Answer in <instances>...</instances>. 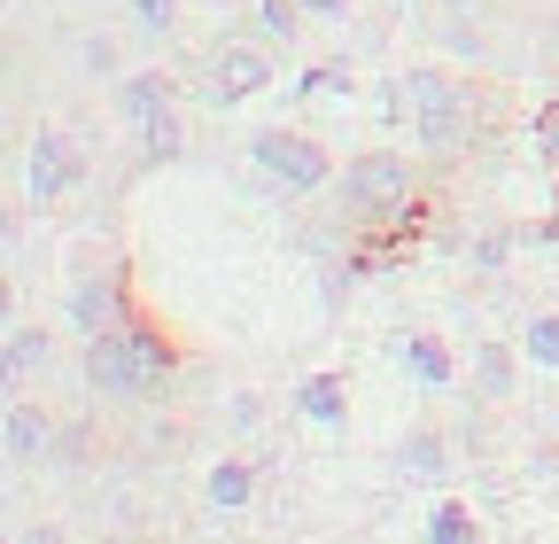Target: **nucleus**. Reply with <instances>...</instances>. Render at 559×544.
I'll return each mask as SVG.
<instances>
[{"label": "nucleus", "instance_id": "nucleus-1", "mask_svg": "<svg viewBox=\"0 0 559 544\" xmlns=\"http://www.w3.org/2000/svg\"><path fill=\"white\" fill-rule=\"evenodd\" d=\"M86 389L94 397H109V404H156V397H171V381H179V351H171V334L164 327H148V319H117V327H102V334H86Z\"/></svg>", "mask_w": 559, "mask_h": 544}, {"label": "nucleus", "instance_id": "nucleus-2", "mask_svg": "<svg viewBox=\"0 0 559 544\" xmlns=\"http://www.w3.org/2000/svg\"><path fill=\"white\" fill-rule=\"evenodd\" d=\"M396 94H404V117H412V141L428 149V156H459L474 141V86L466 79L419 62V71L396 79Z\"/></svg>", "mask_w": 559, "mask_h": 544}, {"label": "nucleus", "instance_id": "nucleus-3", "mask_svg": "<svg viewBox=\"0 0 559 544\" xmlns=\"http://www.w3.org/2000/svg\"><path fill=\"white\" fill-rule=\"evenodd\" d=\"M334 194H342V211H349V226H389V234H404L412 226V164L396 156V149H366V156H349V172L334 179Z\"/></svg>", "mask_w": 559, "mask_h": 544}, {"label": "nucleus", "instance_id": "nucleus-4", "mask_svg": "<svg viewBox=\"0 0 559 544\" xmlns=\"http://www.w3.org/2000/svg\"><path fill=\"white\" fill-rule=\"evenodd\" d=\"M249 164H257L272 187H288V194H326V187L342 179L334 156H326V141H319V132H296V125L249 132Z\"/></svg>", "mask_w": 559, "mask_h": 544}, {"label": "nucleus", "instance_id": "nucleus-5", "mask_svg": "<svg viewBox=\"0 0 559 544\" xmlns=\"http://www.w3.org/2000/svg\"><path fill=\"white\" fill-rule=\"evenodd\" d=\"M194 94H202L210 109H241V102L272 94V47H264V39H226V47H210Z\"/></svg>", "mask_w": 559, "mask_h": 544}, {"label": "nucleus", "instance_id": "nucleus-6", "mask_svg": "<svg viewBox=\"0 0 559 544\" xmlns=\"http://www.w3.org/2000/svg\"><path fill=\"white\" fill-rule=\"evenodd\" d=\"M86 187V149L79 132H39L32 156H24V194L39 202V211H55V202H70Z\"/></svg>", "mask_w": 559, "mask_h": 544}, {"label": "nucleus", "instance_id": "nucleus-7", "mask_svg": "<svg viewBox=\"0 0 559 544\" xmlns=\"http://www.w3.org/2000/svg\"><path fill=\"white\" fill-rule=\"evenodd\" d=\"M0 436H9V459H16V466H47L62 428H55V413H47V404L9 397V413H0Z\"/></svg>", "mask_w": 559, "mask_h": 544}, {"label": "nucleus", "instance_id": "nucleus-8", "mask_svg": "<svg viewBox=\"0 0 559 544\" xmlns=\"http://www.w3.org/2000/svg\"><path fill=\"white\" fill-rule=\"evenodd\" d=\"M521 343H498V334H481L474 343V358H466V381H474V397L481 404H506L513 389H521Z\"/></svg>", "mask_w": 559, "mask_h": 544}, {"label": "nucleus", "instance_id": "nucleus-9", "mask_svg": "<svg viewBox=\"0 0 559 544\" xmlns=\"http://www.w3.org/2000/svg\"><path fill=\"white\" fill-rule=\"evenodd\" d=\"M117 319H124V281H109V272H79V288H70V327L102 334Z\"/></svg>", "mask_w": 559, "mask_h": 544}, {"label": "nucleus", "instance_id": "nucleus-10", "mask_svg": "<svg viewBox=\"0 0 559 544\" xmlns=\"http://www.w3.org/2000/svg\"><path fill=\"white\" fill-rule=\"evenodd\" d=\"M404 374L419 381V389H428V397H443V389H459V358H451V343H443V334H428V327H419V334H404Z\"/></svg>", "mask_w": 559, "mask_h": 544}, {"label": "nucleus", "instance_id": "nucleus-11", "mask_svg": "<svg viewBox=\"0 0 559 544\" xmlns=\"http://www.w3.org/2000/svg\"><path fill=\"white\" fill-rule=\"evenodd\" d=\"M171 102H179V79H164V71H124V79H117V117H124V125L156 117V109H171Z\"/></svg>", "mask_w": 559, "mask_h": 544}, {"label": "nucleus", "instance_id": "nucleus-12", "mask_svg": "<svg viewBox=\"0 0 559 544\" xmlns=\"http://www.w3.org/2000/svg\"><path fill=\"white\" fill-rule=\"evenodd\" d=\"M396 474H412V483H443V474H451V444H443L436 428L404 436V444H396Z\"/></svg>", "mask_w": 559, "mask_h": 544}, {"label": "nucleus", "instance_id": "nucleus-13", "mask_svg": "<svg viewBox=\"0 0 559 544\" xmlns=\"http://www.w3.org/2000/svg\"><path fill=\"white\" fill-rule=\"evenodd\" d=\"M202 490H210V506H218V513H249V498H257V459H218Z\"/></svg>", "mask_w": 559, "mask_h": 544}, {"label": "nucleus", "instance_id": "nucleus-14", "mask_svg": "<svg viewBox=\"0 0 559 544\" xmlns=\"http://www.w3.org/2000/svg\"><path fill=\"white\" fill-rule=\"evenodd\" d=\"M132 132H140V156H148V164H179V156H187V125H179V102H171V109H156V117H140Z\"/></svg>", "mask_w": 559, "mask_h": 544}, {"label": "nucleus", "instance_id": "nucleus-15", "mask_svg": "<svg viewBox=\"0 0 559 544\" xmlns=\"http://www.w3.org/2000/svg\"><path fill=\"white\" fill-rule=\"evenodd\" d=\"M296 413H304L311 428H342V421H349V397H342L334 374H311V381L296 389Z\"/></svg>", "mask_w": 559, "mask_h": 544}, {"label": "nucleus", "instance_id": "nucleus-16", "mask_svg": "<svg viewBox=\"0 0 559 544\" xmlns=\"http://www.w3.org/2000/svg\"><path fill=\"white\" fill-rule=\"evenodd\" d=\"M419 529H428V544H481V536H489V521H481L474 506H459V498H443Z\"/></svg>", "mask_w": 559, "mask_h": 544}, {"label": "nucleus", "instance_id": "nucleus-17", "mask_svg": "<svg viewBox=\"0 0 559 544\" xmlns=\"http://www.w3.org/2000/svg\"><path fill=\"white\" fill-rule=\"evenodd\" d=\"M304 24H311L304 0H257V39H264V47H296Z\"/></svg>", "mask_w": 559, "mask_h": 544}, {"label": "nucleus", "instance_id": "nucleus-18", "mask_svg": "<svg viewBox=\"0 0 559 544\" xmlns=\"http://www.w3.org/2000/svg\"><path fill=\"white\" fill-rule=\"evenodd\" d=\"M521 358L544 366V374H559V311H528L521 319Z\"/></svg>", "mask_w": 559, "mask_h": 544}, {"label": "nucleus", "instance_id": "nucleus-19", "mask_svg": "<svg viewBox=\"0 0 559 544\" xmlns=\"http://www.w3.org/2000/svg\"><path fill=\"white\" fill-rule=\"evenodd\" d=\"M513 249H521V226H481L466 257H474V272H506V257H513Z\"/></svg>", "mask_w": 559, "mask_h": 544}, {"label": "nucleus", "instance_id": "nucleus-20", "mask_svg": "<svg viewBox=\"0 0 559 544\" xmlns=\"http://www.w3.org/2000/svg\"><path fill=\"white\" fill-rule=\"evenodd\" d=\"M124 16H132V32H140V39H171L179 0H124Z\"/></svg>", "mask_w": 559, "mask_h": 544}, {"label": "nucleus", "instance_id": "nucleus-21", "mask_svg": "<svg viewBox=\"0 0 559 544\" xmlns=\"http://www.w3.org/2000/svg\"><path fill=\"white\" fill-rule=\"evenodd\" d=\"M9 351H16V366H24V374H39V366L55 358V343H47V327H9Z\"/></svg>", "mask_w": 559, "mask_h": 544}, {"label": "nucleus", "instance_id": "nucleus-22", "mask_svg": "<svg viewBox=\"0 0 559 544\" xmlns=\"http://www.w3.org/2000/svg\"><path fill=\"white\" fill-rule=\"evenodd\" d=\"M86 459H94V436H86V428H62V436H55V459H47V466H62V474H79Z\"/></svg>", "mask_w": 559, "mask_h": 544}, {"label": "nucleus", "instance_id": "nucleus-23", "mask_svg": "<svg viewBox=\"0 0 559 544\" xmlns=\"http://www.w3.org/2000/svg\"><path fill=\"white\" fill-rule=\"evenodd\" d=\"M79 71H94V79H102V71H117V39H102V32H94V39H79Z\"/></svg>", "mask_w": 559, "mask_h": 544}, {"label": "nucleus", "instance_id": "nucleus-24", "mask_svg": "<svg viewBox=\"0 0 559 544\" xmlns=\"http://www.w3.org/2000/svg\"><path fill=\"white\" fill-rule=\"evenodd\" d=\"M24 381H32V374L16 366V351H9V343H0V404H9V397H24Z\"/></svg>", "mask_w": 559, "mask_h": 544}, {"label": "nucleus", "instance_id": "nucleus-25", "mask_svg": "<svg viewBox=\"0 0 559 544\" xmlns=\"http://www.w3.org/2000/svg\"><path fill=\"white\" fill-rule=\"evenodd\" d=\"M536 149H544V156H559V102H544V109H536Z\"/></svg>", "mask_w": 559, "mask_h": 544}, {"label": "nucleus", "instance_id": "nucleus-26", "mask_svg": "<svg viewBox=\"0 0 559 544\" xmlns=\"http://www.w3.org/2000/svg\"><path fill=\"white\" fill-rule=\"evenodd\" d=\"M349 9H358V0H304L311 24H349Z\"/></svg>", "mask_w": 559, "mask_h": 544}, {"label": "nucleus", "instance_id": "nucleus-27", "mask_svg": "<svg viewBox=\"0 0 559 544\" xmlns=\"http://www.w3.org/2000/svg\"><path fill=\"white\" fill-rule=\"evenodd\" d=\"M226 413H234V428H241V436H249V428H257V421H264V397H249V389H241V397H234V404H226Z\"/></svg>", "mask_w": 559, "mask_h": 544}, {"label": "nucleus", "instance_id": "nucleus-28", "mask_svg": "<svg viewBox=\"0 0 559 544\" xmlns=\"http://www.w3.org/2000/svg\"><path fill=\"white\" fill-rule=\"evenodd\" d=\"M16 327V281H9V264H0V334Z\"/></svg>", "mask_w": 559, "mask_h": 544}, {"label": "nucleus", "instance_id": "nucleus-29", "mask_svg": "<svg viewBox=\"0 0 559 544\" xmlns=\"http://www.w3.org/2000/svg\"><path fill=\"white\" fill-rule=\"evenodd\" d=\"M436 9H451V16H474V9H481V0H436Z\"/></svg>", "mask_w": 559, "mask_h": 544}, {"label": "nucleus", "instance_id": "nucleus-30", "mask_svg": "<svg viewBox=\"0 0 559 544\" xmlns=\"http://www.w3.org/2000/svg\"><path fill=\"white\" fill-rule=\"evenodd\" d=\"M9 466H16V459H9V436H0V474H9Z\"/></svg>", "mask_w": 559, "mask_h": 544}, {"label": "nucleus", "instance_id": "nucleus-31", "mask_svg": "<svg viewBox=\"0 0 559 544\" xmlns=\"http://www.w3.org/2000/svg\"><path fill=\"white\" fill-rule=\"evenodd\" d=\"M0 125H9V94H0Z\"/></svg>", "mask_w": 559, "mask_h": 544}, {"label": "nucleus", "instance_id": "nucleus-32", "mask_svg": "<svg viewBox=\"0 0 559 544\" xmlns=\"http://www.w3.org/2000/svg\"><path fill=\"white\" fill-rule=\"evenodd\" d=\"M396 9H412V0H396Z\"/></svg>", "mask_w": 559, "mask_h": 544}, {"label": "nucleus", "instance_id": "nucleus-33", "mask_svg": "<svg viewBox=\"0 0 559 544\" xmlns=\"http://www.w3.org/2000/svg\"><path fill=\"white\" fill-rule=\"evenodd\" d=\"M0 9H9V0H0Z\"/></svg>", "mask_w": 559, "mask_h": 544}, {"label": "nucleus", "instance_id": "nucleus-34", "mask_svg": "<svg viewBox=\"0 0 559 544\" xmlns=\"http://www.w3.org/2000/svg\"><path fill=\"white\" fill-rule=\"evenodd\" d=\"M0 55H9V47H0Z\"/></svg>", "mask_w": 559, "mask_h": 544}]
</instances>
